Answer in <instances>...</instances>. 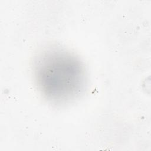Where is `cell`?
<instances>
[{
    "label": "cell",
    "mask_w": 151,
    "mask_h": 151,
    "mask_svg": "<svg viewBox=\"0 0 151 151\" xmlns=\"http://www.w3.org/2000/svg\"><path fill=\"white\" fill-rule=\"evenodd\" d=\"M38 84L54 99H65L75 94L83 81V70L74 57L61 51H50L41 56L36 65Z\"/></svg>",
    "instance_id": "1"
}]
</instances>
